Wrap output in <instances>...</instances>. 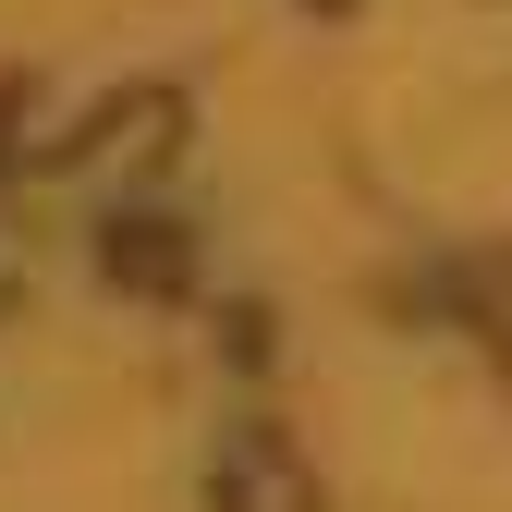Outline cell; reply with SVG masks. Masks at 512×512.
<instances>
[{
	"mask_svg": "<svg viewBox=\"0 0 512 512\" xmlns=\"http://www.w3.org/2000/svg\"><path fill=\"white\" fill-rule=\"evenodd\" d=\"M208 512H317V464L269 415H244V427H220V452H208Z\"/></svg>",
	"mask_w": 512,
	"mask_h": 512,
	"instance_id": "6da1fadb",
	"label": "cell"
}]
</instances>
